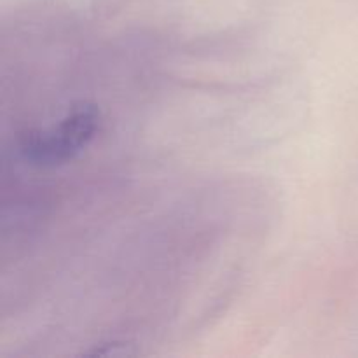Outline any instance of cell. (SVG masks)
<instances>
[{
	"label": "cell",
	"mask_w": 358,
	"mask_h": 358,
	"mask_svg": "<svg viewBox=\"0 0 358 358\" xmlns=\"http://www.w3.org/2000/svg\"><path fill=\"white\" fill-rule=\"evenodd\" d=\"M100 110L93 103H79L56 126L30 129L20 138V152L41 166H56L79 156L96 136Z\"/></svg>",
	"instance_id": "obj_1"
},
{
	"label": "cell",
	"mask_w": 358,
	"mask_h": 358,
	"mask_svg": "<svg viewBox=\"0 0 358 358\" xmlns=\"http://www.w3.org/2000/svg\"><path fill=\"white\" fill-rule=\"evenodd\" d=\"M135 350L133 345L126 341H112V343H103V345L96 346L94 350L86 353V357H100V358H124L135 355Z\"/></svg>",
	"instance_id": "obj_2"
}]
</instances>
